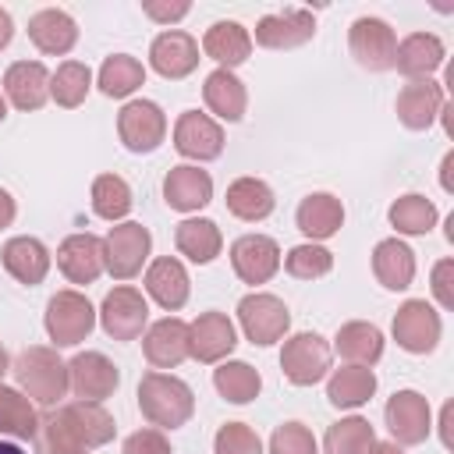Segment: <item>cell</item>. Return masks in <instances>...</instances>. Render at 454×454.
Returning <instances> with one entry per match:
<instances>
[{"mask_svg":"<svg viewBox=\"0 0 454 454\" xmlns=\"http://www.w3.org/2000/svg\"><path fill=\"white\" fill-rule=\"evenodd\" d=\"M372 273L387 291H404L415 280V252L397 238H383L372 248Z\"/></svg>","mask_w":454,"mask_h":454,"instance_id":"cell-32","label":"cell"},{"mask_svg":"<svg viewBox=\"0 0 454 454\" xmlns=\"http://www.w3.org/2000/svg\"><path fill=\"white\" fill-rule=\"evenodd\" d=\"M202 53L213 57L220 67L231 71V67H238V64L248 60V53H252V35H248V28L238 25V21H213V25L206 28V35H202Z\"/></svg>","mask_w":454,"mask_h":454,"instance_id":"cell-31","label":"cell"},{"mask_svg":"<svg viewBox=\"0 0 454 454\" xmlns=\"http://www.w3.org/2000/svg\"><path fill=\"white\" fill-rule=\"evenodd\" d=\"M89 89H92V71H89V64H82V60H64V64L50 74V99H53L57 106H64V110L82 106L85 96H89Z\"/></svg>","mask_w":454,"mask_h":454,"instance_id":"cell-38","label":"cell"},{"mask_svg":"<svg viewBox=\"0 0 454 454\" xmlns=\"http://www.w3.org/2000/svg\"><path fill=\"white\" fill-rule=\"evenodd\" d=\"M7 117V103H4V96H0V121Z\"/></svg>","mask_w":454,"mask_h":454,"instance_id":"cell-55","label":"cell"},{"mask_svg":"<svg viewBox=\"0 0 454 454\" xmlns=\"http://www.w3.org/2000/svg\"><path fill=\"white\" fill-rule=\"evenodd\" d=\"M273 206H277L273 188L262 177H238L227 184V209L245 223L266 220L273 213Z\"/></svg>","mask_w":454,"mask_h":454,"instance_id":"cell-34","label":"cell"},{"mask_svg":"<svg viewBox=\"0 0 454 454\" xmlns=\"http://www.w3.org/2000/svg\"><path fill=\"white\" fill-rule=\"evenodd\" d=\"M138 411L156 429H177L195 411V394L181 376L145 372L138 380Z\"/></svg>","mask_w":454,"mask_h":454,"instance_id":"cell-3","label":"cell"},{"mask_svg":"<svg viewBox=\"0 0 454 454\" xmlns=\"http://www.w3.org/2000/svg\"><path fill=\"white\" fill-rule=\"evenodd\" d=\"M11 39H14V21H11V14L0 7V50H7Z\"/></svg>","mask_w":454,"mask_h":454,"instance_id":"cell-50","label":"cell"},{"mask_svg":"<svg viewBox=\"0 0 454 454\" xmlns=\"http://www.w3.org/2000/svg\"><path fill=\"white\" fill-rule=\"evenodd\" d=\"M46 333L57 348H74L82 344L92 326H96V309L82 291H57L46 301Z\"/></svg>","mask_w":454,"mask_h":454,"instance_id":"cell-5","label":"cell"},{"mask_svg":"<svg viewBox=\"0 0 454 454\" xmlns=\"http://www.w3.org/2000/svg\"><path fill=\"white\" fill-rule=\"evenodd\" d=\"M231 266L245 284H266L280 270V245L266 234H241L231 245Z\"/></svg>","mask_w":454,"mask_h":454,"instance_id":"cell-15","label":"cell"},{"mask_svg":"<svg viewBox=\"0 0 454 454\" xmlns=\"http://www.w3.org/2000/svg\"><path fill=\"white\" fill-rule=\"evenodd\" d=\"M117 383H121V372L103 351H78L67 362V387L74 390L78 401L103 404L117 390Z\"/></svg>","mask_w":454,"mask_h":454,"instance_id":"cell-13","label":"cell"},{"mask_svg":"<svg viewBox=\"0 0 454 454\" xmlns=\"http://www.w3.org/2000/svg\"><path fill=\"white\" fill-rule=\"evenodd\" d=\"M117 135L128 153H156L167 138V114L153 99H131L117 114Z\"/></svg>","mask_w":454,"mask_h":454,"instance_id":"cell-7","label":"cell"},{"mask_svg":"<svg viewBox=\"0 0 454 454\" xmlns=\"http://www.w3.org/2000/svg\"><path fill=\"white\" fill-rule=\"evenodd\" d=\"M142 351L153 369H177L188 358V323L177 316L156 319L142 337Z\"/></svg>","mask_w":454,"mask_h":454,"instance_id":"cell-19","label":"cell"},{"mask_svg":"<svg viewBox=\"0 0 454 454\" xmlns=\"http://www.w3.org/2000/svg\"><path fill=\"white\" fill-rule=\"evenodd\" d=\"M348 50L365 71H390L394 67V50L397 35L383 18H355L348 28Z\"/></svg>","mask_w":454,"mask_h":454,"instance_id":"cell-9","label":"cell"},{"mask_svg":"<svg viewBox=\"0 0 454 454\" xmlns=\"http://www.w3.org/2000/svg\"><path fill=\"white\" fill-rule=\"evenodd\" d=\"M443 57H447V50H443V39H440V35H433V32H411V35H404V39L397 43V50H394V67H397L404 78L422 82V78H429V74L443 64Z\"/></svg>","mask_w":454,"mask_h":454,"instance_id":"cell-24","label":"cell"},{"mask_svg":"<svg viewBox=\"0 0 454 454\" xmlns=\"http://www.w3.org/2000/svg\"><path fill=\"white\" fill-rule=\"evenodd\" d=\"M443 85L433 82V78H422V82H408L401 92H397V121L411 131H426L440 114H443Z\"/></svg>","mask_w":454,"mask_h":454,"instance_id":"cell-21","label":"cell"},{"mask_svg":"<svg viewBox=\"0 0 454 454\" xmlns=\"http://www.w3.org/2000/svg\"><path fill=\"white\" fill-rule=\"evenodd\" d=\"M57 266L71 284H92L106 266H103V238L82 231L67 234L57 248Z\"/></svg>","mask_w":454,"mask_h":454,"instance_id":"cell-20","label":"cell"},{"mask_svg":"<svg viewBox=\"0 0 454 454\" xmlns=\"http://www.w3.org/2000/svg\"><path fill=\"white\" fill-rule=\"evenodd\" d=\"M28 39H32V46H35L39 53H46V57H64V53H71L74 43H78V25H74V18H71L67 11H60V7H43V11H35V14L28 18Z\"/></svg>","mask_w":454,"mask_h":454,"instance_id":"cell-23","label":"cell"},{"mask_svg":"<svg viewBox=\"0 0 454 454\" xmlns=\"http://www.w3.org/2000/svg\"><path fill=\"white\" fill-rule=\"evenodd\" d=\"M149 248H153V234L135 220H121L103 238V266H106L110 277L131 280V277L142 273V266L149 259Z\"/></svg>","mask_w":454,"mask_h":454,"instance_id":"cell-4","label":"cell"},{"mask_svg":"<svg viewBox=\"0 0 454 454\" xmlns=\"http://www.w3.org/2000/svg\"><path fill=\"white\" fill-rule=\"evenodd\" d=\"M284 270L298 280H319L333 270V252L316 245V241H305V245H294L287 255H284Z\"/></svg>","mask_w":454,"mask_h":454,"instance_id":"cell-43","label":"cell"},{"mask_svg":"<svg viewBox=\"0 0 454 454\" xmlns=\"http://www.w3.org/2000/svg\"><path fill=\"white\" fill-rule=\"evenodd\" d=\"M149 323V305L138 287H114L99 305V326L114 340H135Z\"/></svg>","mask_w":454,"mask_h":454,"instance_id":"cell-10","label":"cell"},{"mask_svg":"<svg viewBox=\"0 0 454 454\" xmlns=\"http://www.w3.org/2000/svg\"><path fill=\"white\" fill-rule=\"evenodd\" d=\"M57 454H89V450H57Z\"/></svg>","mask_w":454,"mask_h":454,"instance_id":"cell-56","label":"cell"},{"mask_svg":"<svg viewBox=\"0 0 454 454\" xmlns=\"http://www.w3.org/2000/svg\"><path fill=\"white\" fill-rule=\"evenodd\" d=\"M333 348H337L340 358H348V365H369L372 369L383 358V330L376 323L351 319L337 330Z\"/></svg>","mask_w":454,"mask_h":454,"instance_id":"cell-30","label":"cell"},{"mask_svg":"<svg viewBox=\"0 0 454 454\" xmlns=\"http://www.w3.org/2000/svg\"><path fill=\"white\" fill-rule=\"evenodd\" d=\"M121 454H174L163 429H138L124 440V450Z\"/></svg>","mask_w":454,"mask_h":454,"instance_id":"cell-46","label":"cell"},{"mask_svg":"<svg viewBox=\"0 0 454 454\" xmlns=\"http://www.w3.org/2000/svg\"><path fill=\"white\" fill-rule=\"evenodd\" d=\"M450 277H454V259H440V262L433 266V298L440 301V309H454Z\"/></svg>","mask_w":454,"mask_h":454,"instance_id":"cell-47","label":"cell"},{"mask_svg":"<svg viewBox=\"0 0 454 454\" xmlns=\"http://www.w3.org/2000/svg\"><path fill=\"white\" fill-rule=\"evenodd\" d=\"M0 259H4V270H7L18 284H28V287L43 284L46 273H50V248H46L39 238H32V234L11 238V241L4 245V252H0Z\"/></svg>","mask_w":454,"mask_h":454,"instance_id":"cell-26","label":"cell"},{"mask_svg":"<svg viewBox=\"0 0 454 454\" xmlns=\"http://www.w3.org/2000/svg\"><path fill=\"white\" fill-rule=\"evenodd\" d=\"M372 440H376L372 422L362 419V415H348V419H340V422H333L326 429L323 450L326 454H369Z\"/></svg>","mask_w":454,"mask_h":454,"instance_id":"cell-42","label":"cell"},{"mask_svg":"<svg viewBox=\"0 0 454 454\" xmlns=\"http://www.w3.org/2000/svg\"><path fill=\"white\" fill-rule=\"evenodd\" d=\"M383 419H387V429H390L394 443H401V447L426 443V436L433 433V411H429V401L419 390H397L387 401Z\"/></svg>","mask_w":454,"mask_h":454,"instance_id":"cell-12","label":"cell"},{"mask_svg":"<svg viewBox=\"0 0 454 454\" xmlns=\"http://www.w3.org/2000/svg\"><path fill=\"white\" fill-rule=\"evenodd\" d=\"M280 369L294 387H312L330 372V344L319 333H294L284 340Z\"/></svg>","mask_w":454,"mask_h":454,"instance_id":"cell-11","label":"cell"},{"mask_svg":"<svg viewBox=\"0 0 454 454\" xmlns=\"http://www.w3.org/2000/svg\"><path fill=\"white\" fill-rule=\"evenodd\" d=\"M390 227L397 231V234H411V238H419V234H429L433 227H436V206L426 199V195H419V192H408V195H401L394 206H390Z\"/></svg>","mask_w":454,"mask_h":454,"instance_id":"cell-39","label":"cell"},{"mask_svg":"<svg viewBox=\"0 0 454 454\" xmlns=\"http://www.w3.org/2000/svg\"><path fill=\"white\" fill-rule=\"evenodd\" d=\"M213 454H262V440L252 426L245 422H227L216 429Z\"/></svg>","mask_w":454,"mask_h":454,"instance_id":"cell-44","label":"cell"},{"mask_svg":"<svg viewBox=\"0 0 454 454\" xmlns=\"http://www.w3.org/2000/svg\"><path fill=\"white\" fill-rule=\"evenodd\" d=\"M131 206H135V199H131V188L121 174H99L92 181V213L99 220L117 223L131 213Z\"/></svg>","mask_w":454,"mask_h":454,"instance_id":"cell-41","label":"cell"},{"mask_svg":"<svg viewBox=\"0 0 454 454\" xmlns=\"http://www.w3.org/2000/svg\"><path fill=\"white\" fill-rule=\"evenodd\" d=\"M14 380H18V390L39 404V408H53L60 404V397L71 390L67 387V362L57 355V348H46V344H32L25 348L14 365H11Z\"/></svg>","mask_w":454,"mask_h":454,"instance_id":"cell-2","label":"cell"},{"mask_svg":"<svg viewBox=\"0 0 454 454\" xmlns=\"http://www.w3.org/2000/svg\"><path fill=\"white\" fill-rule=\"evenodd\" d=\"M450 170H454V153H447V156H443V163H440V184H443V192H454Z\"/></svg>","mask_w":454,"mask_h":454,"instance_id":"cell-51","label":"cell"},{"mask_svg":"<svg viewBox=\"0 0 454 454\" xmlns=\"http://www.w3.org/2000/svg\"><path fill=\"white\" fill-rule=\"evenodd\" d=\"M145 291L160 309L177 312L188 301V291H192V280H188V270L181 266V259H174V255L153 259L149 270H145Z\"/></svg>","mask_w":454,"mask_h":454,"instance_id":"cell-25","label":"cell"},{"mask_svg":"<svg viewBox=\"0 0 454 454\" xmlns=\"http://www.w3.org/2000/svg\"><path fill=\"white\" fill-rule=\"evenodd\" d=\"M4 92L18 110H39L50 99V71L39 60H14L4 71Z\"/></svg>","mask_w":454,"mask_h":454,"instance_id":"cell-27","label":"cell"},{"mask_svg":"<svg viewBox=\"0 0 454 454\" xmlns=\"http://www.w3.org/2000/svg\"><path fill=\"white\" fill-rule=\"evenodd\" d=\"M174 149L188 160H216L223 153V128L209 117V114H199V110H184L174 124Z\"/></svg>","mask_w":454,"mask_h":454,"instance_id":"cell-16","label":"cell"},{"mask_svg":"<svg viewBox=\"0 0 454 454\" xmlns=\"http://www.w3.org/2000/svg\"><path fill=\"white\" fill-rule=\"evenodd\" d=\"M294 223L298 231L309 238V241H326L340 231L344 223V206L337 195L330 192H312L298 202V213H294Z\"/></svg>","mask_w":454,"mask_h":454,"instance_id":"cell-28","label":"cell"},{"mask_svg":"<svg viewBox=\"0 0 454 454\" xmlns=\"http://www.w3.org/2000/svg\"><path fill=\"white\" fill-rule=\"evenodd\" d=\"M0 454H25L18 443H7V440H0Z\"/></svg>","mask_w":454,"mask_h":454,"instance_id":"cell-53","label":"cell"},{"mask_svg":"<svg viewBox=\"0 0 454 454\" xmlns=\"http://www.w3.org/2000/svg\"><path fill=\"white\" fill-rule=\"evenodd\" d=\"M234 344H238V333L227 312H202L199 319L188 323V355L202 365L223 362L234 351Z\"/></svg>","mask_w":454,"mask_h":454,"instance_id":"cell-14","label":"cell"},{"mask_svg":"<svg viewBox=\"0 0 454 454\" xmlns=\"http://www.w3.org/2000/svg\"><path fill=\"white\" fill-rule=\"evenodd\" d=\"M394 340L397 348L411 351V355H429L440 344L443 333V319L440 312L426 301V298H408L397 312H394Z\"/></svg>","mask_w":454,"mask_h":454,"instance_id":"cell-8","label":"cell"},{"mask_svg":"<svg viewBox=\"0 0 454 454\" xmlns=\"http://www.w3.org/2000/svg\"><path fill=\"white\" fill-rule=\"evenodd\" d=\"M174 245H177V252H181L184 259L206 266V262H213V259L220 255L223 234H220V227H216L213 220H206V216H199V220H181V223L174 227Z\"/></svg>","mask_w":454,"mask_h":454,"instance_id":"cell-35","label":"cell"},{"mask_svg":"<svg viewBox=\"0 0 454 454\" xmlns=\"http://www.w3.org/2000/svg\"><path fill=\"white\" fill-rule=\"evenodd\" d=\"M117 433L114 415L96 404V401H74V404H60L46 422H39V447L43 454H57V450H92L110 443Z\"/></svg>","mask_w":454,"mask_h":454,"instance_id":"cell-1","label":"cell"},{"mask_svg":"<svg viewBox=\"0 0 454 454\" xmlns=\"http://www.w3.org/2000/svg\"><path fill=\"white\" fill-rule=\"evenodd\" d=\"M270 454H319L316 436L301 422H284L270 436Z\"/></svg>","mask_w":454,"mask_h":454,"instance_id":"cell-45","label":"cell"},{"mask_svg":"<svg viewBox=\"0 0 454 454\" xmlns=\"http://www.w3.org/2000/svg\"><path fill=\"white\" fill-rule=\"evenodd\" d=\"M14 216H18V206H14L11 192H4V188H0V231H4V227H11V223H14Z\"/></svg>","mask_w":454,"mask_h":454,"instance_id":"cell-49","label":"cell"},{"mask_svg":"<svg viewBox=\"0 0 454 454\" xmlns=\"http://www.w3.org/2000/svg\"><path fill=\"white\" fill-rule=\"evenodd\" d=\"M0 436H11V440H35L39 436L35 404L18 387H4V383H0Z\"/></svg>","mask_w":454,"mask_h":454,"instance_id":"cell-36","label":"cell"},{"mask_svg":"<svg viewBox=\"0 0 454 454\" xmlns=\"http://www.w3.org/2000/svg\"><path fill=\"white\" fill-rule=\"evenodd\" d=\"M163 202L177 213H195L202 206L213 202V177L209 170H199V167H170L167 177H163Z\"/></svg>","mask_w":454,"mask_h":454,"instance_id":"cell-22","label":"cell"},{"mask_svg":"<svg viewBox=\"0 0 454 454\" xmlns=\"http://www.w3.org/2000/svg\"><path fill=\"white\" fill-rule=\"evenodd\" d=\"M202 99L209 106V114H216L220 121H241L245 110H248V89L245 82L227 71V67H216L206 74V85H202Z\"/></svg>","mask_w":454,"mask_h":454,"instance_id":"cell-29","label":"cell"},{"mask_svg":"<svg viewBox=\"0 0 454 454\" xmlns=\"http://www.w3.org/2000/svg\"><path fill=\"white\" fill-rule=\"evenodd\" d=\"M312 35H316V18L312 11H301V7H287L255 21V43L266 50H294Z\"/></svg>","mask_w":454,"mask_h":454,"instance_id":"cell-17","label":"cell"},{"mask_svg":"<svg viewBox=\"0 0 454 454\" xmlns=\"http://www.w3.org/2000/svg\"><path fill=\"white\" fill-rule=\"evenodd\" d=\"M7 369H11V358H7V351H4V344H0V380H4Z\"/></svg>","mask_w":454,"mask_h":454,"instance_id":"cell-54","label":"cell"},{"mask_svg":"<svg viewBox=\"0 0 454 454\" xmlns=\"http://www.w3.org/2000/svg\"><path fill=\"white\" fill-rule=\"evenodd\" d=\"M142 11L153 18V21H160V25H170V21H181L188 11H192V4L188 0H177V4H160V0H142Z\"/></svg>","mask_w":454,"mask_h":454,"instance_id":"cell-48","label":"cell"},{"mask_svg":"<svg viewBox=\"0 0 454 454\" xmlns=\"http://www.w3.org/2000/svg\"><path fill=\"white\" fill-rule=\"evenodd\" d=\"M376 394V372L369 365H340L326 380V401L333 408H362Z\"/></svg>","mask_w":454,"mask_h":454,"instance_id":"cell-33","label":"cell"},{"mask_svg":"<svg viewBox=\"0 0 454 454\" xmlns=\"http://www.w3.org/2000/svg\"><path fill=\"white\" fill-rule=\"evenodd\" d=\"M369 454H404V447H401V443H394V440H372Z\"/></svg>","mask_w":454,"mask_h":454,"instance_id":"cell-52","label":"cell"},{"mask_svg":"<svg viewBox=\"0 0 454 454\" xmlns=\"http://www.w3.org/2000/svg\"><path fill=\"white\" fill-rule=\"evenodd\" d=\"M145 82V67L135 60V57H128V53H114V57H106L103 60V67H99V92L103 96H110V99H124V96H131L138 85Z\"/></svg>","mask_w":454,"mask_h":454,"instance_id":"cell-40","label":"cell"},{"mask_svg":"<svg viewBox=\"0 0 454 454\" xmlns=\"http://www.w3.org/2000/svg\"><path fill=\"white\" fill-rule=\"evenodd\" d=\"M213 387H216V394L223 397V401H231V404H248L252 397H259V390H262V376H259V369H252L248 362H220L216 369H213Z\"/></svg>","mask_w":454,"mask_h":454,"instance_id":"cell-37","label":"cell"},{"mask_svg":"<svg viewBox=\"0 0 454 454\" xmlns=\"http://www.w3.org/2000/svg\"><path fill=\"white\" fill-rule=\"evenodd\" d=\"M238 323L245 330V337L259 348H270L277 344L287 326H291V312L287 305L277 298V294H266V291H252L238 301Z\"/></svg>","mask_w":454,"mask_h":454,"instance_id":"cell-6","label":"cell"},{"mask_svg":"<svg viewBox=\"0 0 454 454\" xmlns=\"http://www.w3.org/2000/svg\"><path fill=\"white\" fill-rule=\"evenodd\" d=\"M149 64L156 74L177 82V78H188L195 67H199V43L188 35V32H177V28H167L153 39L149 46Z\"/></svg>","mask_w":454,"mask_h":454,"instance_id":"cell-18","label":"cell"}]
</instances>
